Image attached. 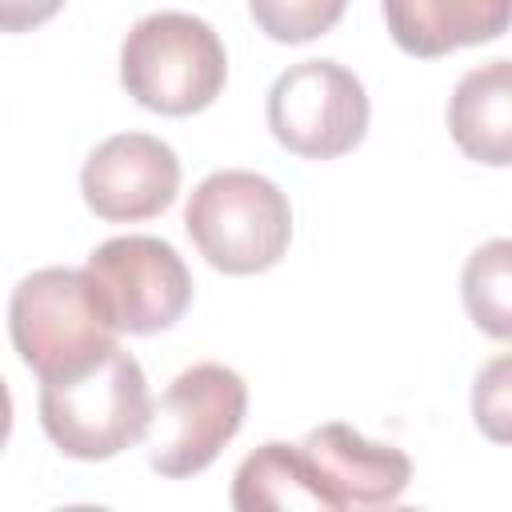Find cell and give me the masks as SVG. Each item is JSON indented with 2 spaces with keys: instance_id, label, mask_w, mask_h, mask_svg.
<instances>
[{
  "instance_id": "cell-1",
  "label": "cell",
  "mask_w": 512,
  "mask_h": 512,
  "mask_svg": "<svg viewBox=\"0 0 512 512\" xmlns=\"http://www.w3.org/2000/svg\"><path fill=\"white\" fill-rule=\"evenodd\" d=\"M40 384V424L72 460H112L148 436L156 404L140 360L120 344L92 364Z\"/></svg>"
},
{
  "instance_id": "cell-2",
  "label": "cell",
  "mask_w": 512,
  "mask_h": 512,
  "mask_svg": "<svg viewBox=\"0 0 512 512\" xmlns=\"http://www.w3.org/2000/svg\"><path fill=\"white\" fill-rule=\"evenodd\" d=\"M228 80V56L216 28L192 12H152L120 44V84L160 116L204 112Z\"/></svg>"
},
{
  "instance_id": "cell-3",
  "label": "cell",
  "mask_w": 512,
  "mask_h": 512,
  "mask_svg": "<svg viewBox=\"0 0 512 512\" xmlns=\"http://www.w3.org/2000/svg\"><path fill=\"white\" fill-rule=\"evenodd\" d=\"M184 228L216 272L256 276L284 260L292 240V208L268 176L224 168L192 188Z\"/></svg>"
},
{
  "instance_id": "cell-4",
  "label": "cell",
  "mask_w": 512,
  "mask_h": 512,
  "mask_svg": "<svg viewBox=\"0 0 512 512\" xmlns=\"http://www.w3.org/2000/svg\"><path fill=\"white\" fill-rule=\"evenodd\" d=\"M8 332L24 368L40 380L92 364L120 336L84 268H36L24 276L8 300Z\"/></svg>"
},
{
  "instance_id": "cell-5",
  "label": "cell",
  "mask_w": 512,
  "mask_h": 512,
  "mask_svg": "<svg viewBox=\"0 0 512 512\" xmlns=\"http://www.w3.org/2000/svg\"><path fill=\"white\" fill-rule=\"evenodd\" d=\"M248 412V384L224 364H192L180 372L148 424V464L168 480L204 472L240 432Z\"/></svg>"
},
{
  "instance_id": "cell-6",
  "label": "cell",
  "mask_w": 512,
  "mask_h": 512,
  "mask_svg": "<svg viewBox=\"0 0 512 512\" xmlns=\"http://www.w3.org/2000/svg\"><path fill=\"white\" fill-rule=\"evenodd\" d=\"M368 92L336 60H300L268 88V132L304 160H336L368 132Z\"/></svg>"
},
{
  "instance_id": "cell-7",
  "label": "cell",
  "mask_w": 512,
  "mask_h": 512,
  "mask_svg": "<svg viewBox=\"0 0 512 512\" xmlns=\"http://www.w3.org/2000/svg\"><path fill=\"white\" fill-rule=\"evenodd\" d=\"M116 332L152 336L172 328L192 304V272L160 236H112L84 264Z\"/></svg>"
},
{
  "instance_id": "cell-8",
  "label": "cell",
  "mask_w": 512,
  "mask_h": 512,
  "mask_svg": "<svg viewBox=\"0 0 512 512\" xmlns=\"http://www.w3.org/2000/svg\"><path fill=\"white\" fill-rule=\"evenodd\" d=\"M80 192L84 204L108 224L152 220L180 192V160L160 136L116 132L88 152Z\"/></svg>"
},
{
  "instance_id": "cell-9",
  "label": "cell",
  "mask_w": 512,
  "mask_h": 512,
  "mask_svg": "<svg viewBox=\"0 0 512 512\" xmlns=\"http://www.w3.org/2000/svg\"><path fill=\"white\" fill-rule=\"evenodd\" d=\"M300 452L312 468L324 512L388 508L404 496L412 480V460L396 444H376L340 420L312 428Z\"/></svg>"
},
{
  "instance_id": "cell-10",
  "label": "cell",
  "mask_w": 512,
  "mask_h": 512,
  "mask_svg": "<svg viewBox=\"0 0 512 512\" xmlns=\"http://www.w3.org/2000/svg\"><path fill=\"white\" fill-rule=\"evenodd\" d=\"M384 24L400 52L436 60L504 36L512 28V0H384Z\"/></svg>"
},
{
  "instance_id": "cell-11",
  "label": "cell",
  "mask_w": 512,
  "mask_h": 512,
  "mask_svg": "<svg viewBox=\"0 0 512 512\" xmlns=\"http://www.w3.org/2000/svg\"><path fill=\"white\" fill-rule=\"evenodd\" d=\"M448 132L468 160L488 168L512 164V60H488L456 80Z\"/></svg>"
},
{
  "instance_id": "cell-12",
  "label": "cell",
  "mask_w": 512,
  "mask_h": 512,
  "mask_svg": "<svg viewBox=\"0 0 512 512\" xmlns=\"http://www.w3.org/2000/svg\"><path fill=\"white\" fill-rule=\"evenodd\" d=\"M232 508L240 512H288V508H324L312 468L300 444H260L248 452L232 480Z\"/></svg>"
},
{
  "instance_id": "cell-13",
  "label": "cell",
  "mask_w": 512,
  "mask_h": 512,
  "mask_svg": "<svg viewBox=\"0 0 512 512\" xmlns=\"http://www.w3.org/2000/svg\"><path fill=\"white\" fill-rule=\"evenodd\" d=\"M460 296L472 324L496 340H512V240H484L460 272Z\"/></svg>"
},
{
  "instance_id": "cell-14",
  "label": "cell",
  "mask_w": 512,
  "mask_h": 512,
  "mask_svg": "<svg viewBox=\"0 0 512 512\" xmlns=\"http://www.w3.org/2000/svg\"><path fill=\"white\" fill-rule=\"evenodd\" d=\"M348 0H248L256 28L276 44H308L332 32Z\"/></svg>"
},
{
  "instance_id": "cell-15",
  "label": "cell",
  "mask_w": 512,
  "mask_h": 512,
  "mask_svg": "<svg viewBox=\"0 0 512 512\" xmlns=\"http://www.w3.org/2000/svg\"><path fill=\"white\" fill-rule=\"evenodd\" d=\"M472 420L492 444H512V352L492 356L472 380Z\"/></svg>"
},
{
  "instance_id": "cell-16",
  "label": "cell",
  "mask_w": 512,
  "mask_h": 512,
  "mask_svg": "<svg viewBox=\"0 0 512 512\" xmlns=\"http://www.w3.org/2000/svg\"><path fill=\"white\" fill-rule=\"evenodd\" d=\"M64 8V0H0V28L4 32H28L52 20Z\"/></svg>"
}]
</instances>
